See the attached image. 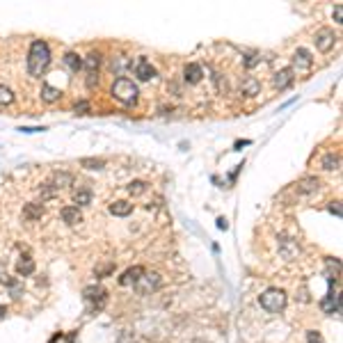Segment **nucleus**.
Here are the masks:
<instances>
[{
  "mask_svg": "<svg viewBox=\"0 0 343 343\" xmlns=\"http://www.w3.org/2000/svg\"><path fill=\"white\" fill-rule=\"evenodd\" d=\"M48 62H50L48 44L42 42V39L32 42L30 53H28V71H30V76H42L46 71V66H48Z\"/></svg>",
  "mask_w": 343,
  "mask_h": 343,
  "instance_id": "nucleus-1",
  "label": "nucleus"
},
{
  "mask_svg": "<svg viewBox=\"0 0 343 343\" xmlns=\"http://www.w3.org/2000/svg\"><path fill=\"white\" fill-rule=\"evenodd\" d=\"M258 302L266 311L270 314H279V311L286 306V293L282 288H268L258 295Z\"/></svg>",
  "mask_w": 343,
  "mask_h": 343,
  "instance_id": "nucleus-2",
  "label": "nucleus"
},
{
  "mask_svg": "<svg viewBox=\"0 0 343 343\" xmlns=\"http://www.w3.org/2000/svg\"><path fill=\"white\" fill-rule=\"evenodd\" d=\"M138 85L130 78H117L112 85V96L119 98L122 103H135L138 101Z\"/></svg>",
  "mask_w": 343,
  "mask_h": 343,
  "instance_id": "nucleus-3",
  "label": "nucleus"
},
{
  "mask_svg": "<svg viewBox=\"0 0 343 343\" xmlns=\"http://www.w3.org/2000/svg\"><path fill=\"white\" fill-rule=\"evenodd\" d=\"M314 42H316V48L320 53H330L334 48V44H336V34H334L332 28H320L316 37H314Z\"/></svg>",
  "mask_w": 343,
  "mask_h": 343,
  "instance_id": "nucleus-4",
  "label": "nucleus"
},
{
  "mask_svg": "<svg viewBox=\"0 0 343 343\" xmlns=\"http://www.w3.org/2000/svg\"><path fill=\"white\" fill-rule=\"evenodd\" d=\"M158 286H160V274L158 272H149V274H142V277L138 279V284H135V288H138L140 295H149L154 293V290H158Z\"/></svg>",
  "mask_w": 343,
  "mask_h": 343,
  "instance_id": "nucleus-5",
  "label": "nucleus"
},
{
  "mask_svg": "<svg viewBox=\"0 0 343 343\" xmlns=\"http://www.w3.org/2000/svg\"><path fill=\"white\" fill-rule=\"evenodd\" d=\"M106 290L101 288V286H87L85 290H82V298H85V302L92 306V309H101L103 304H106Z\"/></svg>",
  "mask_w": 343,
  "mask_h": 343,
  "instance_id": "nucleus-6",
  "label": "nucleus"
},
{
  "mask_svg": "<svg viewBox=\"0 0 343 343\" xmlns=\"http://www.w3.org/2000/svg\"><path fill=\"white\" fill-rule=\"evenodd\" d=\"M311 64H314V58H311V53L306 48H298L293 55V66L290 69H298V71H306L311 69Z\"/></svg>",
  "mask_w": 343,
  "mask_h": 343,
  "instance_id": "nucleus-7",
  "label": "nucleus"
},
{
  "mask_svg": "<svg viewBox=\"0 0 343 343\" xmlns=\"http://www.w3.org/2000/svg\"><path fill=\"white\" fill-rule=\"evenodd\" d=\"M293 80H295V71L290 69V66L277 71V74H274V78H272V82H274V87H277V90H286V87H290V85H293Z\"/></svg>",
  "mask_w": 343,
  "mask_h": 343,
  "instance_id": "nucleus-8",
  "label": "nucleus"
},
{
  "mask_svg": "<svg viewBox=\"0 0 343 343\" xmlns=\"http://www.w3.org/2000/svg\"><path fill=\"white\" fill-rule=\"evenodd\" d=\"M135 76H138L140 80H151L156 76V69L151 66V62L149 60H144V58H140L138 62H135Z\"/></svg>",
  "mask_w": 343,
  "mask_h": 343,
  "instance_id": "nucleus-9",
  "label": "nucleus"
},
{
  "mask_svg": "<svg viewBox=\"0 0 343 343\" xmlns=\"http://www.w3.org/2000/svg\"><path fill=\"white\" fill-rule=\"evenodd\" d=\"M183 78H186V82H190V85H197V82L204 78V69L199 64H194V62H190V64H186V69H183Z\"/></svg>",
  "mask_w": 343,
  "mask_h": 343,
  "instance_id": "nucleus-10",
  "label": "nucleus"
},
{
  "mask_svg": "<svg viewBox=\"0 0 343 343\" xmlns=\"http://www.w3.org/2000/svg\"><path fill=\"white\" fill-rule=\"evenodd\" d=\"M144 274V268H140V266H135V268H128L126 272L119 277V284L122 286H135L138 284V279Z\"/></svg>",
  "mask_w": 343,
  "mask_h": 343,
  "instance_id": "nucleus-11",
  "label": "nucleus"
},
{
  "mask_svg": "<svg viewBox=\"0 0 343 343\" xmlns=\"http://www.w3.org/2000/svg\"><path fill=\"white\" fill-rule=\"evenodd\" d=\"M258 92H261V82L254 78V76H247L245 80H242V85H240V94L242 96H256Z\"/></svg>",
  "mask_w": 343,
  "mask_h": 343,
  "instance_id": "nucleus-12",
  "label": "nucleus"
},
{
  "mask_svg": "<svg viewBox=\"0 0 343 343\" xmlns=\"http://www.w3.org/2000/svg\"><path fill=\"white\" fill-rule=\"evenodd\" d=\"M318 188H320V178L318 176H306L298 183V192L300 194H311V192H316Z\"/></svg>",
  "mask_w": 343,
  "mask_h": 343,
  "instance_id": "nucleus-13",
  "label": "nucleus"
},
{
  "mask_svg": "<svg viewBox=\"0 0 343 343\" xmlns=\"http://www.w3.org/2000/svg\"><path fill=\"white\" fill-rule=\"evenodd\" d=\"M320 306H322V311H325V314H334V311L338 314V311H341V300H338V295L334 293V290H330Z\"/></svg>",
  "mask_w": 343,
  "mask_h": 343,
  "instance_id": "nucleus-14",
  "label": "nucleus"
},
{
  "mask_svg": "<svg viewBox=\"0 0 343 343\" xmlns=\"http://www.w3.org/2000/svg\"><path fill=\"white\" fill-rule=\"evenodd\" d=\"M42 215H44V204H37V202H32V204H26V206H23V218H26L28 222L39 220Z\"/></svg>",
  "mask_w": 343,
  "mask_h": 343,
  "instance_id": "nucleus-15",
  "label": "nucleus"
},
{
  "mask_svg": "<svg viewBox=\"0 0 343 343\" xmlns=\"http://www.w3.org/2000/svg\"><path fill=\"white\" fill-rule=\"evenodd\" d=\"M62 220L69 226L82 222V215H80V210H78V206H66V208H62Z\"/></svg>",
  "mask_w": 343,
  "mask_h": 343,
  "instance_id": "nucleus-16",
  "label": "nucleus"
},
{
  "mask_svg": "<svg viewBox=\"0 0 343 343\" xmlns=\"http://www.w3.org/2000/svg\"><path fill=\"white\" fill-rule=\"evenodd\" d=\"M110 213L117 215V218H126V215L133 213V204L130 202H114V204H110Z\"/></svg>",
  "mask_w": 343,
  "mask_h": 343,
  "instance_id": "nucleus-17",
  "label": "nucleus"
},
{
  "mask_svg": "<svg viewBox=\"0 0 343 343\" xmlns=\"http://www.w3.org/2000/svg\"><path fill=\"white\" fill-rule=\"evenodd\" d=\"M60 96H62V92H60L58 87L48 85V82H44V85H42V98H44L46 103H55V101H60Z\"/></svg>",
  "mask_w": 343,
  "mask_h": 343,
  "instance_id": "nucleus-18",
  "label": "nucleus"
},
{
  "mask_svg": "<svg viewBox=\"0 0 343 343\" xmlns=\"http://www.w3.org/2000/svg\"><path fill=\"white\" fill-rule=\"evenodd\" d=\"M71 183H74V176H71L69 172H55V174H53V183H50V186H53L55 190H60V188L71 186Z\"/></svg>",
  "mask_w": 343,
  "mask_h": 343,
  "instance_id": "nucleus-19",
  "label": "nucleus"
},
{
  "mask_svg": "<svg viewBox=\"0 0 343 343\" xmlns=\"http://www.w3.org/2000/svg\"><path fill=\"white\" fill-rule=\"evenodd\" d=\"M82 66H85L90 74H94V71L101 66V53H96V50H92L90 55H87L85 60H82Z\"/></svg>",
  "mask_w": 343,
  "mask_h": 343,
  "instance_id": "nucleus-20",
  "label": "nucleus"
},
{
  "mask_svg": "<svg viewBox=\"0 0 343 343\" xmlns=\"http://www.w3.org/2000/svg\"><path fill=\"white\" fill-rule=\"evenodd\" d=\"M338 165H341V156L334 154V151H330V154H325V158H322V167L325 170H338Z\"/></svg>",
  "mask_w": 343,
  "mask_h": 343,
  "instance_id": "nucleus-21",
  "label": "nucleus"
},
{
  "mask_svg": "<svg viewBox=\"0 0 343 343\" xmlns=\"http://www.w3.org/2000/svg\"><path fill=\"white\" fill-rule=\"evenodd\" d=\"M16 270H18V274H23V277H28V274H32V272H34V261H32V258H30V256H23L21 261H18Z\"/></svg>",
  "mask_w": 343,
  "mask_h": 343,
  "instance_id": "nucleus-22",
  "label": "nucleus"
},
{
  "mask_svg": "<svg viewBox=\"0 0 343 343\" xmlns=\"http://www.w3.org/2000/svg\"><path fill=\"white\" fill-rule=\"evenodd\" d=\"M64 64L69 66L71 71H78V69H82V60H80V55L78 53H66L64 55Z\"/></svg>",
  "mask_w": 343,
  "mask_h": 343,
  "instance_id": "nucleus-23",
  "label": "nucleus"
},
{
  "mask_svg": "<svg viewBox=\"0 0 343 343\" xmlns=\"http://www.w3.org/2000/svg\"><path fill=\"white\" fill-rule=\"evenodd\" d=\"M74 202L78 206H87L92 202V190L82 188V190H78V192H74Z\"/></svg>",
  "mask_w": 343,
  "mask_h": 343,
  "instance_id": "nucleus-24",
  "label": "nucleus"
},
{
  "mask_svg": "<svg viewBox=\"0 0 343 343\" xmlns=\"http://www.w3.org/2000/svg\"><path fill=\"white\" fill-rule=\"evenodd\" d=\"M80 165L87 170H101V167H106V160L103 158H82Z\"/></svg>",
  "mask_w": 343,
  "mask_h": 343,
  "instance_id": "nucleus-25",
  "label": "nucleus"
},
{
  "mask_svg": "<svg viewBox=\"0 0 343 343\" xmlns=\"http://www.w3.org/2000/svg\"><path fill=\"white\" fill-rule=\"evenodd\" d=\"M128 192L133 194V197H140V194H144L146 192V183L144 181H133L128 186Z\"/></svg>",
  "mask_w": 343,
  "mask_h": 343,
  "instance_id": "nucleus-26",
  "label": "nucleus"
},
{
  "mask_svg": "<svg viewBox=\"0 0 343 343\" xmlns=\"http://www.w3.org/2000/svg\"><path fill=\"white\" fill-rule=\"evenodd\" d=\"M14 101V94H12L10 87L0 85V106H10V103Z\"/></svg>",
  "mask_w": 343,
  "mask_h": 343,
  "instance_id": "nucleus-27",
  "label": "nucleus"
},
{
  "mask_svg": "<svg viewBox=\"0 0 343 343\" xmlns=\"http://www.w3.org/2000/svg\"><path fill=\"white\" fill-rule=\"evenodd\" d=\"M39 192H42V199H50L55 192H58V190H55L50 183H46V186H42V190H39Z\"/></svg>",
  "mask_w": 343,
  "mask_h": 343,
  "instance_id": "nucleus-28",
  "label": "nucleus"
},
{
  "mask_svg": "<svg viewBox=\"0 0 343 343\" xmlns=\"http://www.w3.org/2000/svg\"><path fill=\"white\" fill-rule=\"evenodd\" d=\"M74 110H76V114H87V112H90V103H87V101H78Z\"/></svg>",
  "mask_w": 343,
  "mask_h": 343,
  "instance_id": "nucleus-29",
  "label": "nucleus"
},
{
  "mask_svg": "<svg viewBox=\"0 0 343 343\" xmlns=\"http://www.w3.org/2000/svg\"><path fill=\"white\" fill-rule=\"evenodd\" d=\"M306 343H325V341H322L320 334L311 330V332H306Z\"/></svg>",
  "mask_w": 343,
  "mask_h": 343,
  "instance_id": "nucleus-30",
  "label": "nucleus"
},
{
  "mask_svg": "<svg viewBox=\"0 0 343 343\" xmlns=\"http://www.w3.org/2000/svg\"><path fill=\"white\" fill-rule=\"evenodd\" d=\"M327 208H330V213H334L336 218H341V202H330Z\"/></svg>",
  "mask_w": 343,
  "mask_h": 343,
  "instance_id": "nucleus-31",
  "label": "nucleus"
},
{
  "mask_svg": "<svg viewBox=\"0 0 343 343\" xmlns=\"http://www.w3.org/2000/svg\"><path fill=\"white\" fill-rule=\"evenodd\" d=\"M112 270H114V266H112V263H110V266H103V268H98V270H96V277H103V274L112 272Z\"/></svg>",
  "mask_w": 343,
  "mask_h": 343,
  "instance_id": "nucleus-32",
  "label": "nucleus"
},
{
  "mask_svg": "<svg viewBox=\"0 0 343 343\" xmlns=\"http://www.w3.org/2000/svg\"><path fill=\"white\" fill-rule=\"evenodd\" d=\"M334 18H336V23H341V18H343V7L341 5L334 7Z\"/></svg>",
  "mask_w": 343,
  "mask_h": 343,
  "instance_id": "nucleus-33",
  "label": "nucleus"
},
{
  "mask_svg": "<svg viewBox=\"0 0 343 343\" xmlns=\"http://www.w3.org/2000/svg\"><path fill=\"white\" fill-rule=\"evenodd\" d=\"M218 229L226 231V229H229V220H226V218H220V220H218Z\"/></svg>",
  "mask_w": 343,
  "mask_h": 343,
  "instance_id": "nucleus-34",
  "label": "nucleus"
},
{
  "mask_svg": "<svg viewBox=\"0 0 343 343\" xmlns=\"http://www.w3.org/2000/svg\"><path fill=\"white\" fill-rule=\"evenodd\" d=\"M119 343H133V334H130V332H124L122 338H119Z\"/></svg>",
  "mask_w": 343,
  "mask_h": 343,
  "instance_id": "nucleus-35",
  "label": "nucleus"
},
{
  "mask_svg": "<svg viewBox=\"0 0 343 343\" xmlns=\"http://www.w3.org/2000/svg\"><path fill=\"white\" fill-rule=\"evenodd\" d=\"M256 62H258V58H256V55H250V60H247V66H254V64H256Z\"/></svg>",
  "mask_w": 343,
  "mask_h": 343,
  "instance_id": "nucleus-36",
  "label": "nucleus"
},
{
  "mask_svg": "<svg viewBox=\"0 0 343 343\" xmlns=\"http://www.w3.org/2000/svg\"><path fill=\"white\" fill-rule=\"evenodd\" d=\"M250 144V140H242V142H236V149H242V146Z\"/></svg>",
  "mask_w": 343,
  "mask_h": 343,
  "instance_id": "nucleus-37",
  "label": "nucleus"
}]
</instances>
